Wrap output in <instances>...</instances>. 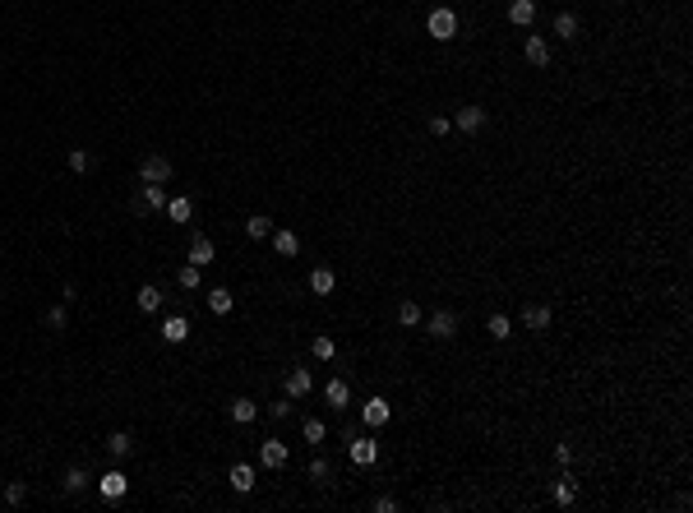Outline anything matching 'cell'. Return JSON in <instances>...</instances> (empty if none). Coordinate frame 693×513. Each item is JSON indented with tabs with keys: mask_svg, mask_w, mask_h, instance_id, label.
<instances>
[{
	"mask_svg": "<svg viewBox=\"0 0 693 513\" xmlns=\"http://www.w3.org/2000/svg\"><path fill=\"white\" fill-rule=\"evenodd\" d=\"M139 180H148V185H166V180H171V157L148 153V157L139 162Z\"/></svg>",
	"mask_w": 693,
	"mask_h": 513,
	"instance_id": "obj_1",
	"label": "cell"
},
{
	"mask_svg": "<svg viewBox=\"0 0 693 513\" xmlns=\"http://www.w3.org/2000/svg\"><path fill=\"white\" fill-rule=\"evenodd\" d=\"M347 458H352L356 467H374V458H379L374 435H352V439H347Z\"/></svg>",
	"mask_w": 693,
	"mask_h": 513,
	"instance_id": "obj_2",
	"label": "cell"
},
{
	"mask_svg": "<svg viewBox=\"0 0 693 513\" xmlns=\"http://www.w3.org/2000/svg\"><path fill=\"white\" fill-rule=\"evenodd\" d=\"M425 28H430V37H440V42H449V37L458 33V14H453L449 5H440V10H430Z\"/></svg>",
	"mask_w": 693,
	"mask_h": 513,
	"instance_id": "obj_3",
	"label": "cell"
},
{
	"mask_svg": "<svg viewBox=\"0 0 693 513\" xmlns=\"http://www.w3.org/2000/svg\"><path fill=\"white\" fill-rule=\"evenodd\" d=\"M125 491H130V477H125V472H116V467H111V472H102V477H98V495H102V500H125Z\"/></svg>",
	"mask_w": 693,
	"mask_h": 513,
	"instance_id": "obj_4",
	"label": "cell"
},
{
	"mask_svg": "<svg viewBox=\"0 0 693 513\" xmlns=\"http://www.w3.org/2000/svg\"><path fill=\"white\" fill-rule=\"evenodd\" d=\"M388 416H393V407H388V398H379V393L361 402V421H365V430H379Z\"/></svg>",
	"mask_w": 693,
	"mask_h": 513,
	"instance_id": "obj_5",
	"label": "cell"
},
{
	"mask_svg": "<svg viewBox=\"0 0 693 513\" xmlns=\"http://www.w3.org/2000/svg\"><path fill=\"white\" fill-rule=\"evenodd\" d=\"M522 324H527V333H546L555 324V310L550 305H541V301H527L522 305Z\"/></svg>",
	"mask_w": 693,
	"mask_h": 513,
	"instance_id": "obj_6",
	"label": "cell"
},
{
	"mask_svg": "<svg viewBox=\"0 0 693 513\" xmlns=\"http://www.w3.org/2000/svg\"><path fill=\"white\" fill-rule=\"evenodd\" d=\"M425 333L440 338V342H449V338L458 333V314H453V310H435V314L425 319Z\"/></svg>",
	"mask_w": 693,
	"mask_h": 513,
	"instance_id": "obj_7",
	"label": "cell"
},
{
	"mask_svg": "<svg viewBox=\"0 0 693 513\" xmlns=\"http://www.w3.org/2000/svg\"><path fill=\"white\" fill-rule=\"evenodd\" d=\"M130 208L139 213V218H143V213H157V208H166V194H162V185H148V180H143V190L134 194V204H130Z\"/></svg>",
	"mask_w": 693,
	"mask_h": 513,
	"instance_id": "obj_8",
	"label": "cell"
},
{
	"mask_svg": "<svg viewBox=\"0 0 693 513\" xmlns=\"http://www.w3.org/2000/svg\"><path fill=\"white\" fill-rule=\"evenodd\" d=\"M310 389H315V380H310V370H301V366H296V370H291V375L282 380V393H286L291 402H301Z\"/></svg>",
	"mask_w": 693,
	"mask_h": 513,
	"instance_id": "obj_9",
	"label": "cell"
},
{
	"mask_svg": "<svg viewBox=\"0 0 693 513\" xmlns=\"http://www.w3.org/2000/svg\"><path fill=\"white\" fill-rule=\"evenodd\" d=\"M213 259H218V250H213V241H209V236H194V241H190V255H185V264H194V268H209Z\"/></svg>",
	"mask_w": 693,
	"mask_h": 513,
	"instance_id": "obj_10",
	"label": "cell"
},
{
	"mask_svg": "<svg viewBox=\"0 0 693 513\" xmlns=\"http://www.w3.org/2000/svg\"><path fill=\"white\" fill-rule=\"evenodd\" d=\"M453 125H458L462 134H481V125H485V112H481V107H458V116H453Z\"/></svg>",
	"mask_w": 693,
	"mask_h": 513,
	"instance_id": "obj_11",
	"label": "cell"
},
{
	"mask_svg": "<svg viewBox=\"0 0 693 513\" xmlns=\"http://www.w3.org/2000/svg\"><path fill=\"white\" fill-rule=\"evenodd\" d=\"M259 462H264V467H286V444L282 439H264V444H259Z\"/></svg>",
	"mask_w": 693,
	"mask_h": 513,
	"instance_id": "obj_12",
	"label": "cell"
},
{
	"mask_svg": "<svg viewBox=\"0 0 693 513\" xmlns=\"http://www.w3.org/2000/svg\"><path fill=\"white\" fill-rule=\"evenodd\" d=\"M508 23H513V28H527L532 19H536V0H508Z\"/></svg>",
	"mask_w": 693,
	"mask_h": 513,
	"instance_id": "obj_13",
	"label": "cell"
},
{
	"mask_svg": "<svg viewBox=\"0 0 693 513\" xmlns=\"http://www.w3.org/2000/svg\"><path fill=\"white\" fill-rule=\"evenodd\" d=\"M333 287H338V273H333L329 264H319L310 273V291H315V296H333Z\"/></svg>",
	"mask_w": 693,
	"mask_h": 513,
	"instance_id": "obj_14",
	"label": "cell"
},
{
	"mask_svg": "<svg viewBox=\"0 0 693 513\" xmlns=\"http://www.w3.org/2000/svg\"><path fill=\"white\" fill-rule=\"evenodd\" d=\"M273 250H277L282 259H291V255L301 250V236L291 232V227H273Z\"/></svg>",
	"mask_w": 693,
	"mask_h": 513,
	"instance_id": "obj_15",
	"label": "cell"
},
{
	"mask_svg": "<svg viewBox=\"0 0 693 513\" xmlns=\"http://www.w3.org/2000/svg\"><path fill=\"white\" fill-rule=\"evenodd\" d=\"M324 402H329L333 412H342V407L352 402V389H347V380H329V384H324Z\"/></svg>",
	"mask_w": 693,
	"mask_h": 513,
	"instance_id": "obj_16",
	"label": "cell"
},
{
	"mask_svg": "<svg viewBox=\"0 0 693 513\" xmlns=\"http://www.w3.org/2000/svg\"><path fill=\"white\" fill-rule=\"evenodd\" d=\"M522 56H527V65H550V42L546 37H527V46H522Z\"/></svg>",
	"mask_w": 693,
	"mask_h": 513,
	"instance_id": "obj_17",
	"label": "cell"
},
{
	"mask_svg": "<svg viewBox=\"0 0 693 513\" xmlns=\"http://www.w3.org/2000/svg\"><path fill=\"white\" fill-rule=\"evenodd\" d=\"M134 305H139L143 314H157V310H162V287L143 282V287H139V296H134Z\"/></svg>",
	"mask_w": 693,
	"mask_h": 513,
	"instance_id": "obj_18",
	"label": "cell"
},
{
	"mask_svg": "<svg viewBox=\"0 0 693 513\" xmlns=\"http://www.w3.org/2000/svg\"><path fill=\"white\" fill-rule=\"evenodd\" d=\"M550 500L560 504V509H569V504L578 500V486H573V477H569V472H564V477H560V481L550 486Z\"/></svg>",
	"mask_w": 693,
	"mask_h": 513,
	"instance_id": "obj_19",
	"label": "cell"
},
{
	"mask_svg": "<svg viewBox=\"0 0 693 513\" xmlns=\"http://www.w3.org/2000/svg\"><path fill=\"white\" fill-rule=\"evenodd\" d=\"M166 218H171V222H190V218H194V204H190V194H176V199H166Z\"/></svg>",
	"mask_w": 693,
	"mask_h": 513,
	"instance_id": "obj_20",
	"label": "cell"
},
{
	"mask_svg": "<svg viewBox=\"0 0 693 513\" xmlns=\"http://www.w3.org/2000/svg\"><path fill=\"white\" fill-rule=\"evenodd\" d=\"M231 491H236V495H250L254 491V467H250V462H236V467H231Z\"/></svg>",
	"mask_w": 693,
	"mask_h": 513,
	"instance_id": "obj_21",
	"label": "cell"
},
{
	"mask_svg": "<svg viewBox=\"0 0 693 513\" xmlns=\"http://www.w3.org/2000/svg\"><path fill=\"white\" fill-rule=\"evenodd\" d=\"M578 28H583V23H578V14H555V37H560V42H573V37H578Z\"/></svg>",
	"mask_w": 693,
	"mask_h": 513,
	"instance_id": "obj_22",
	"label": "cell"
},
{
	"mask_svg": "<svg viewBox=\"0 0 693 513\" xmlns=\"http://www.w3.org/2000/svg\"><path fill=\"white\" fill-rule=\"evenodd\" d=\"M162 338H166V342H185V338H190V319H185V314H171V319L162 324Z\"/></svg>",
	"mask_w": 693,
	"mask_h": 513,
	"instance_id": "obj_23",
	"label": "cell"
},
{
	"mask_svg": "<svg viewBox=\"0 0 693 513\" xmlns=\"http://www.w3.org/2000/svg\"><path fill=\"white\" fill-rule=\"evenodd\" d=\"M254 416H259V402H254V398H236V402H231V421H236V425H250Z\"/></svg>",
	"mask_w": 693,
	"mask_h": 513,
	"instance_id": "obj_24",
	"label": "cell"
},
{
	"mask_svg": "<svg viewBox=\"0 0 693 513\" xmlns=\"http://www.w3.org/2000/svg\"><path fill=\"white\" fill-rule=\"evenodd\" d=\"M324 435H329V425H324L319 416H305V421H301V439H305V444H324Z\"/></svg>",
	"mask_w": 693,
	"mask_h": 513,
	"instance_id": "obj_25",
	"label": "cell"
},
{
	"mask_svg": "<svg viewBox=\"0 0 693 513\" xmlns=\"http://www.w3.org/2000/svg\"><path fill=\"white\" fill-rule=\"evenodd\" d=\"M245 236H250V241H268V236H273V218H264V213H254L250 222H245Z\"/></svg>",
	"mask_w": 693,
	"mask_h": 513,
	"instance_id": "obj_26",
	"label": "cell"
},
{
	"mask_svg": "<svg viewBox=\"0 0 693 513\" xmlns=\"http://www.w3.org/2000/svg\"><path fill=\"white\" fill-rule=\"evenodd\" d=\"M485 333L495 338V342H504V338H513V319H508V314H490V319H485Z\"/></svg>",
	"mask_w": 693,
	"mask_h": 513,
	"instance_id": "obj_27",
	"label": "cell"
},
{
	"mask_svg": "<svg viewBox=\"0 0 693 513\" xmlns=\"http://www.w3.org/2000/svg\"><path fill=\"white\" fill-rule=\"evenodd\" d=\"M231 305H236V301H231L227 287H213V291H209V310H213V314H231Z\"/></svg>",
	"mask_w": 693,
	"mask_h": 513,
	"instance_id": "obj_28",
	"label": "cell"
},
{
	"mask_svg": "<svg viewBox=\"0 0 693 513\" xmlns=\"http://www.w3.org/2000/svg\"><path fill=\"white\" fill-rule=\"evenodd\" d=\"M421 319H425V314H421L416 301H402V305H397V324H402V328H416Z\"/></svg>",
	"mask_w": 693,
	"mask_h": 513,
	"instance_id": "obj_29",
	"label": "cell"
},
{
	"mask_svg": "<svg viewBox=\"0 0 693 513\" xmlns=\"http://www.w3.org/2000/svg\"><path fill=\"white\" fill-rule=\"evenodd\" d=\"M88 486H93V477H88V472H84V467H70V472H65V491H70V495L88 491Z\"/></svg>",
	"mask_w": 693,
	"mask_h": 513,
	"instance_id": "obj_30",
	"label": "cell"
},
{
	"mask_svg": "<svg viewBox=\"0 0 693 513\" xmlns=\"http://www.w3.org/2000/svg\"><path fill=\"white\" fill-rule=\"evenodd\" d=\"M130 448H134V439L125 435V430H116V435L107 439V453H111V458H130Z\"/></svg>",
	"mask_w": 693,
	"mask_h": 513,
	"instance_id": "obj_31",
	"label": "cell"
},
{
	"mask_svg": "<svg viewBox=\"0 0 693 513\" xmlns=\"http://www.w3.org/2000/svg\"><path fill=\"white\" fill-rule=\"evenodd\" d=\"M310 352H315V357H319V361H333V357H338V342H333L329 333H319V338H315V342H310Z\"/></svg>",
	"mask_w": 693,
	"mask_h": 513,
	"instance_id": "obj_32",
	"label": "cell"
},
{
	"mask_svg": "<svg viewBox=\"0 0 693 513\" xmlns=\"http://www.w3.org/2000/svg\"><path fill=\"white\" fill-rule=\"evenodd\" d=\"M70 171H74V176H84V171H93V157H88V148H70Z\"/></svg>",
	"mask_w": 693,
	"mask_h": 513,
	"instance_id": "obj_33",
	"label": "cell"
},
{
	"mask_svg": "<svg viewBox=\"0 0 693 513\" xmlns=\"http://www.w3.org/2000/svg\"><path fill=\"white\" fill-rule=\"evenodd\" d=\"M65 324H70L65 305H51V310H46V328H51V333H65Z\"/></svg>",
	"mask_w": 693,
	"mask_h": 513,
	"instance_id": "obj_34",
	"label": "cell"
},
{
	"mask_svg": "<svg viewBox=\"0 0 693 513\" xmlns=\"http://www.w3.org/2000/svg\"><path fill=\"white\" fill-rule=\"evenodd\" d=\"M176 282H180V291H199V282H204V278H199V268H194V264H185V268L176 273Z\"/></svg>",
	"mask_w": 693,
	"mask_h": 513,
	"instance_id": "obj_35",
	"label": "cell"
},
{
	"mask_svg": "<svg viewBox=\"0 0 693 513\" xmlns=\"http://www.w3.org/2000/svg\"><path fill=\"white\" fill-rule=\"evenodd\" d=\"M310 481H319V486H329V481H333L329 458H315V462H310Z\"/></svg>",
	"mask_w": 693,
	"mask_h": 513,
	"instance_id": "obj_36",
	"label": "cell"
},
{
	"mask_svg": "<svg viewBox=\"0 0 693 513\" xmlns=\"http://www.w3.org/2000/svg\"><path fill=\"white\" fill-rule=\"evenodd\" d=\"M23 500H28V486H23V481H10V486H5V504H10V509H19Z\"/></svg>",
	"mask_w": 693,
	"mask_h": 513,
	"instance_id": "obj_37",
	"label": "cell"
},
{
	"mask_svg": "<svg viewBox=\"0 0 693 513\" xmlns=\"http://www.w3.org/2000/svg\"><path fill=\"white\" fill-rule=\"evenodd\" d=\"M268 416H273V421H286V416H291V398H277V402H268Z\"/></svg>",
	"mask_w": 693,
	"mask_h": 513,
	"instance_id": "obj_38",
	"label": "cell"
},
{
	"mask_svg": "<svg viewBox=\"0 0 693 513\" xmlns=\"http://www.w3.org/2000/svg\"><path fill=\"white\" fill-rule=\"evenodd\" d=\"M449 130H453V121H449V116H430V134H440V139H444Z\"/></svg>",
	"mask_w": 693,
	"mask_h": 513,
	"instance_id": "obj_39",
	"label": "cell"
},
{
	"mask_svg": "<svg viewBox=\"0 0 693 513\" xmlns=\"http://www.w3.org/2000/svg\"><path fill=\"white\" fill-rule=\"evenodd\" d=\"M555 462H560V467H569V462H573V444H555Z\"/></svg>",
	"mask_w": 693,
	"mask_h": 513,
	"instance_id": "obj_40",
	"label": "cell"
},
{
	"mask_svg": "<svg viewBox=\"0 0 693 513\" xmlns=\"http://www.w3.org/2000/svg\"><path fill=\"white\" fill-rule=\"evenodd\" d=\"M374 513H397V500L393 495H379V500H374Z\"/></svg>",
	"mask_w": 693,
	"mask_h": 513,
	"instance_id": "obj_41",
	"label": "cell"
}]
</instances>
